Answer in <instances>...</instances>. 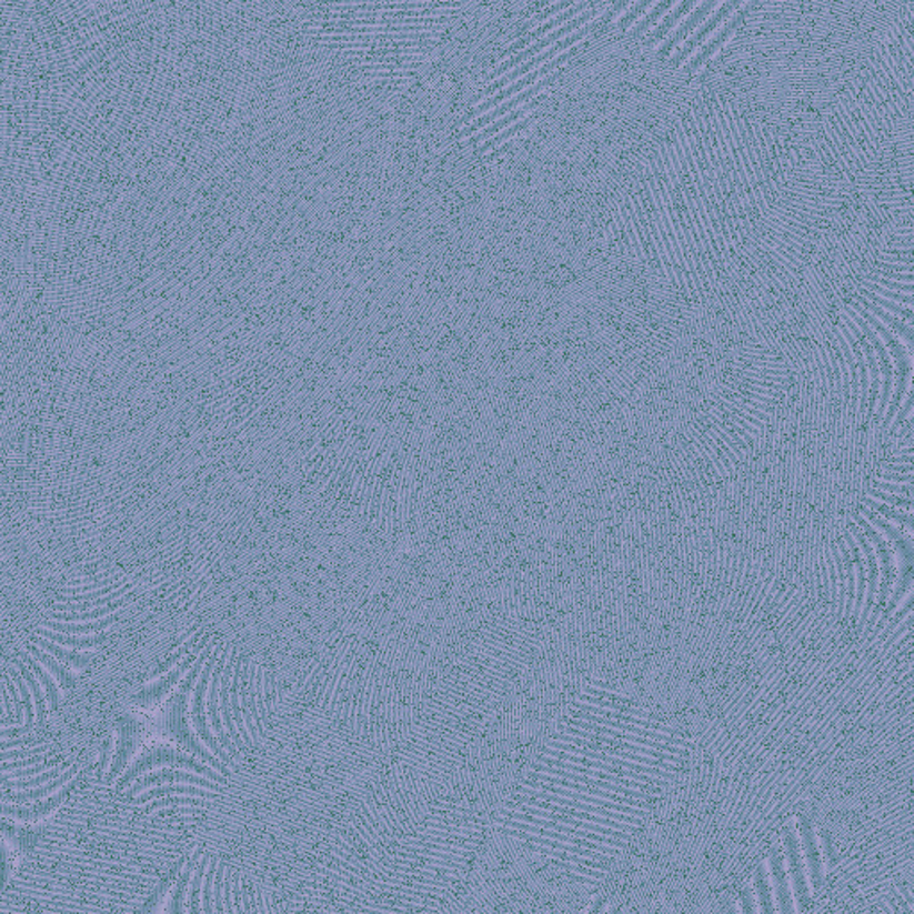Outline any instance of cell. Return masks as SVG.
Segmentation results:
<instances>
[{"instance_id": "cell-1", "label": "cell", "mask_w": 914, "mask_h": 914, "mask_svg": "<svg viewBox=\"0 0 914 914\" xmlns=\"http://www.w3.org/2000/svg\"><path fill=\"white\" fill-rule=\"evenodd\" d=\"M6 855L2 914H147L178 874L169 831L119 777L93 774Z\"/></svg>"}, {"instance_id": "cell-2", "label": "cell", "mask_w": 914, "mask_h": 914, "mask_svg": "<svg viewBox=\"0 0 914 914\" xmlns=\"http://www.w3.org/2000/svg\"><path fill=\"white\" fill-rule=\"evenodd\" d=\"M878 492L883 502L896 501V510L914 516V404L896 434L886 478Z\"/></svg>"}, {"instance_id": "cell-3", "label": "cell", "mask_w": 914, "mask_h": 914, "mask_svg": "<svg viewBox=\"0 0 914 914\" xmlns=\"http://www.w3.org/2000/svg\"><path fill=\"white\" fill-rule=\"evenodd\" d=\"M781 843H783L784 857H786L787 875H790V883H792L796 913L807 914L811 904H813V892H811L810 878H807V868H805L795 818L787 822L783 836H781Z\"/></svg>"}, {"instance_id": "cell-4", "label": "cell", "mask_w": 914, "mask_h": 914, "mask_svg": "<svg viewBox=\"0 0 914 914\" xmlns=\"http://www.w3.org/2000/svg\"><path fill=\"white\" fill-rule=\"evenodd\" d=\"M611 6H613V2H596L593 8L584 11L583 14H579L577 19L566 23L563 28L555 29V31H552L551 34H546V37L542 38V40L536 41V43H533L531 47H528L525 51L513 56L511 60L502 61V64H499L493 72L488 73V79H490V81H499V79L504 78L505 73L513 72L516 67H520V63L523 64V61H529V58L533 60L536 56L542 54L543 49L551 47L554 41L561 40V38L564 37H570V34H573V31H579V29L584 28L586 23L599 19L602 13L610 10Z\"/></svg>"}, {"instance_id": "cell-5", "label": "cell", "mask_w": 914, "mask_h": 914, "mask_svg": "<svg viewBox=\"0 0 914 914\" xmlns=\"http://www.w3.org/2000/svg\"><path fill=\"white\" fill-rule=\"evenodd\" d=\"M795 824L799 837H801L802 854H804L811 892H813V896H816L822 892L825 884L824 855H822V848H820L816 822L807 814H799V816H795Z\"/></svg>"}, {"instance_id": "cell-6", "label": "cell", "mask_w": 914, "mask_h": 914, "mask_svg": "<svg viewBox=\"0 0 914 914\" xmlns=\"http://www.w3.org/2000/svg\"><path fill=\"white\" fill-rule=\"evenodd\" d=\"M766 864H769L770 881H772V890H774L777 913L799 914L796 913L795 898H793L792 883H790V875H787L786 857H784L781 840L766 855Z\"/></svg>"}, {"instance_id": "cell-7", "label": "cell", "mask_w": 914, "mask_h": 914, "mask_svg": "<svg viewBox=\"0 0 914 914\" xmlns=\"http://www.w3.org/2000/svg\"><path fill=\"white\" fill-rule=\"evenodd\" d=\"M595 4L596 2H575V6H572L570 10L563 11V13L558 14V17H554V19L549 20V22L542 23L540 28H536L534 29V31L529 32L528 37L522 38V40L514 41L513 46H511L510 49H505V51L502 52L501 58H499V60L508 61V58H510L511 60L513 56H516L519 54V52H522L523 47L531 46V43H533L534 40H542V38H545L546 34H551L552 29L563 28V26H566V23L577 19L579 14H583L584 11L590 10V8H593V6Z\"/></svg>"}, {"instance_id": "cell-8", "label": "cell", "mask_w": 914, "mask_h": 914, "mask_svg": "<svg viewBox=\"0 0 914 914\" xmlns=\"http://www.w3.org/2000/svg\"><path fill=\"white\" fill-rule=\"evenodd\" d=\"M23 642H31L34 645L40 646L41 651L49 652V654L54 655L56 660H60L61 663L67 664V666H76L79 670H88L90 669L93 661L97 660V655H99V651H88L81 652L76 651V649H67V646L58 645V643L51 642V640H47V637L40 636V634L31 633L28 636V640H23ZM22 642V643H23Z\"/></svg>"}, {"instance_id": "cell-9", "label": "cell", "mask_w": 914, "mask_h": 914, "mask_svg": "<svg viewBox=\"0 0 914 914\" xmlns=\"http://www.w3.org/2000/svg\"><path fill=\"white\" fill-rule=\"evenodd\" d=\"M543 101H545V97H536V99L529 101L528 104H523L522 108L514 110L513 113L508 114L504 119L496 120L492 125H488L486 129L478 132L475 137L469 138L461 147L470 149V147L479 145V143H483V141L492 140L493 134H501L502 129L511 128V125H514V122H520L523 117H529V114L534 113V111L543 104Z\"/></svg>"}, {"instance_id": "cell-10", "label": "cell", "mask_w": 914, "mask_h": 914, "mask_svg": "<svg viewBox=\"0 0 914 914\" xmlns=\"http://www.w3.org/2000/svg\"><path fill=\"white\" fill-rule=\"evenodd\" d=\"M22 645L37 657V661L46 664V669L60 681L61 692H72V690L78 687V677H76V673H73L67 664L61 663L60 660H56L54 655L49 654V652L41 651L34 643L23 642Z\"/></svg>"}, {"instance_id": "cell-11", "label": "cell", "mask_w": 914, "mask_h": 914, "mask_svg": "<svg viewBox=\"0 0 914 914\" xmlns=\"http://www.w3.org/2000/svg\"><path fill=\"white\" fill-rule=\"evenodd\" d=\"M752 886H754L755 904L760 914H779L777 905H775L774 890H772V881H770V870L766 860L757 864L754 870V875L751 878Z\"/></svg>"}, {"instance_id": "cell-12", "label": "cell", "mask_w": 914, "mask_h": 914, "mask_svg": "<svg viewBox=\"0 0 914 914\" xmlns=\"http://www.w3.org/2000/svg\"><path fill=\"white\" fill-rule=\"evenodd\" d=\"M538 114L540 113H536V111H534V113L529 114V117H525V119L520 120V122L514 123V125H511L510 129H505V131H502L501 134H496V137H493L492 140L484 141L483 145L478 147V149H475V152H473L472 154L473 158L486 154L488 151H492V149H495V147L501 145V143H505V141L508 140L511 141V138H513L514 134H519V132H522L523 129L531 128L533 123H536Z\"/></svg>"}, {"instance_id": "cell-13", "label": "cell", "mask_w": 914, "mask_h": 914, "mask_svg": "<svg viewBox=\"0 0 914 914\" xmlns=\"http://www.w3.org/2000/svg\"><path fill=\"white\" fill-rule=\"evenodd\" d=\"M736 902L737 907H740V914H760L757 904H755V893L752 883H746L745 886L740 890Z\"/></svg>"}, {"instance_id": "cell-14", "label": "cell", "mask_w": 914, "mask_h": 914, "mask_svg": "<svg viewBox=\"0 0 914 914\" xmlns=\"http://www.w3.org/2000/svg\"><path fill=\"white\" fill-rule=\"evenodd\" d=\"M607 910H610V896L599 893L587 905L586 914H605Z\"/></svg>"}, {"instance_id": "cell-15", "label": "cell", "mask_w": 914, "mask_h": 914, "mask_svg": "<svg viewBox=\"0 0 914 914\" xmlns=\"http://www.w3.org/2000/svg\"><path fill=\"white\" fill-rule=\"evenodd\" d=\"M627 913V905L623 904V902H616V904H610V910L605 914H625Z\"/></svg>"}, {"instance_id": "cell-16", "label": "cell", "mask_w": 914, "mask_h": 914, "mask_svg": "<svg viewBox=\"0 0 914 914\" xmlns=\"http://www.w3.org/2000/svg\"><path fill=\"white\" fill-rule=\"evenodd\" d=\"M722 914H740V907H737L736 901H731L729 904H725L724 910H722Z\"/></svg>"}, {"instance_id": "cell-17", "label": "cell", "mask_w": 914, "mask_h": 914, "mask_svg": "<svg viewBox=\"0 0 914 914\" xmlns=\"http://www.w3.org/2000/svg\"><path fill=\"white\" fill-rule=\"evenodd\" d=\"M625 914H636V913H633V911H627V913H625Z\"/></svg>"}]
</instances>
